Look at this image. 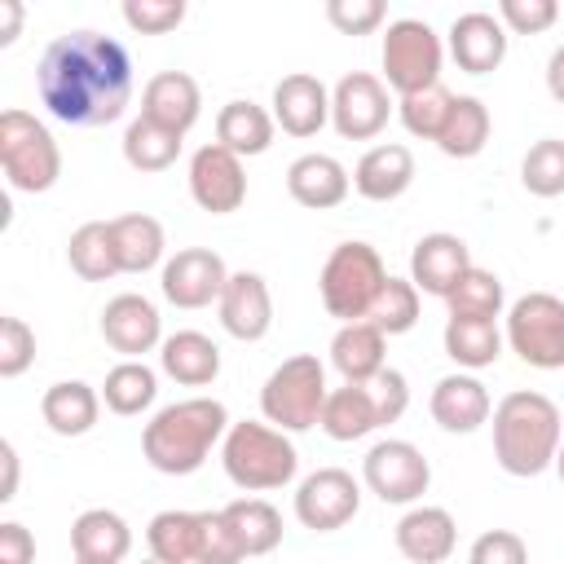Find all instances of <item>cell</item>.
Masks as SVG:
<instances>
[{"label":"cell","instance_id":"f6af8a7d","mask_svg":"<svg viewBox=\"0 0 564 564\" xmlns=\"http://www.w3.org/2000/svg\"><path fill=\"white\" fill-rule=\"evenodd\" d=\"M388 18L383 0H326V22L339 35H370Z\"/></svg>","mask_w":564,"mask_h":564},{"label":"cell","instance_id":"7c38bea8","mask_svg":"<svg viewBox=\"0 0 564 564\" xmlns=\"http://www.w3.org/2000/svg\"><path fill=\"white\" fill-rule=\"evenodd\" d=\"M361 511V485L344 467H317L295 489V520L313 533H335Z\"/></svg>","mask_w":564,"mask_h":564},{"label":"cell","instance_id":"4fadbf2b","mask_svg":"<svg viewBox=\"0 0 564 564\" xmlns=\"http://www.w3.org/2000/svg\"><path fill=\"white\" fill-rule=\"evenodd\" d=\"M225 282H229V269L212 247H181L172 260H163V273H159L163 300L176 308L220 304Z\"/></svg>","mask_w":564,"mask_h":564},{"label":"cell","instance_id":"6da1fadb","mask_svg":"<svg viewBox=\"0 0 564 564\" xmlns=\"http://www.w3.org/2000/svg\"><path fill=\"white\" fill-rule=\"evenodd\" d=\"M35 93L48 115L70 128H106L132 101V57L115 35L88 26L66 31L44 48Z\"/></svg>","mask_w":564,"mask_h":564},{"label":"cell","instance_id":"ba28073f","mask_svg":"<svg viewBox=\"0 0 564 564\" xmlns=\"http://www.w3.org/2000/svg\"><path fill=\"white\" fill-rule=\"evenodd\" d=\"M379 57H383V84L397 97H410V93H423V88L441 84L445 44L423 18H397L383 31V53Z\"/></svg>","mask_w":564,"mask_h":564},{"label":"cell","instance_id":"b9f144b4","mask_svg":"<svg viewBox=\"0 0 564 564\" xmlns=\"http://www.w3.org/2000/svg\"><path fill=\"white\" fill-rule=\"evenodd\" d=\"M366 322H375L383 335H405V330H414V322H419V286H414L410 278H388V286H383V295L375 300V308H370Z\"/></svg>","mask_w":564,"mask_h":564},{"label":"cell","instance_id":"484cf974","mask_svg":"<svg viewBox=\"0 0 564 564\" xmlns=\"http://www.w3.org/2000/svg\"><path fill=\"white\" fill-rule=\"evenodd\" d=\"M330 366L344 383H370L388 366V335L375 322H344L330 339Z\"/></svg>","mask_w":564,"mask_h":564},{"label":"cell","instance_id":"5b68a950","mask_svg":"<svg viewBox=\"0 0 564 564\" xmlns=\"http://www.w3.org/2000/svg\"><path fill=\"white\" fill-rule=\"evenodd\" d=\"M388 278H392V273L383 269V256H379L370 242H361V238L339 242V247L326 256L322 278H317L322 308H326L330 317H339V326H344V322H366L370 308H375V300L383 295Z\"/></svg>","mask_w":564,"mask_h":564},{"label":"cell","instance_id":"7402d4cb","mask_svg":"<svg viewBox=\"0 0 564 564\" xmlns=\"http://www.w3.org/2000/svg\"><path fill=\"white\" fill-rule=\"evenodd\" d=\"M392 538H397V551L410 564H445L454 555V546H458V524H454V516L445 507L419 502L397 520Z\"/></svg>","mask_w":564,"mask_h":564},{"label":"cell","instance_id":"cb8c5ba5","mask_svg":"<svg viewBox=\"0 0 564 564\" xmlns=\"http://www.w3.org/2000/svg\"><path fill=\"white\" fill-rule=\"evenodd\" d=\"M414 185V154L401 141L370 145L352 167V189L370 203H392Z\"/></svg>","mask_w":564,"mask_h":564},{"label":"cell","instance_id":"f35d334b","mask_svg":"<svg viewBox=\"0 0 564 564\" xmlns=\"http://www.w3.org/2000/svg\"><path fill=\"white\" fill-rule=\"evenodd\" d=\"M445 304H449V317H485V322H498L502 317V304H507V291H502L498 273L471 264L458 278V286L445 295Z\"/></svg>","mask_w":564,"mask_h":564},{"label":"cell","instance_id":"f546056e","mask_svg":"<svg viewBox=\"0 0 564 564\" xmlns=\"http://www.w3.org/2000/svg\"><path fill=\"white\" fill-rule=\"evenodd\" d=\"M159 366L181 388H207L220 375V348L203 330H176L159 348Z\"/></svg>","mask_w":564,"mask_h":564},{"label":"cell","instance_id":"603a6c76","mask_svg":"<svg viewBox=\"0 0 564 564\" xmlns=\"http://www.w3.org/2000/svg\"><path fill=\"white\" fill-rule=\"evenodd\" d=\"M352 189V172L335 159V154H300L291 167H286V194L308 207V212H330L348 198Z\"/></svg>","mask_w":564,"mask_h":564},{"label":"cell","instance_id":"7a4b0ae2","mask_svg":"<svg viewBox=\"0 0 564 564\" xmlns=\"http://www.w3.org/2000/svg\"><path fill=\"white\" fill-rule=\"evenodd\" d=\"M225 432H229V410L216 397H185L163 405L145 423L141 454L163 476H194L207 463V454L225 441Z\"/></svg>","mask_w":564,"mask_h":564},{"label":"cell","instance_id":"ab89813d","mask_svg":"<svg viewBox=\"0 0 564 564\" xmlns=\"http://www.w3.org/2000/svg\"><path fill=\"white\" fill-rule=\"evenodd\" d=\"M454 97H458V93H449L445 84H432V88H423V93L401 97V101H397V119H401V128H405L410 137L436 141L441 128H445V119H449V110H454Z\"/></svg>","mask_w":564,"mask_h":564},{"label":"cell","instance_id":"9c48e42d","mask_svg":"<svg viewBox=\"0 0 564 564\" xmlns=\"http://www.w3.org/2000/svg\"><path fill=\"white\" fill-rule=\"evenodd\" d=\"M507 348L533 370H564V300L529 291L507 308Z\"/></svg>","mask_w":564,"mask_h":564},{"label":"cell","instance_id":"e575fe53","mask_svg":"<svg viewBox=\"0 0 564 564\" xmlns=\"http://www.w3.org/2000/svg\"><path fill=\"white\" fill-rule=\"evenodd\" d=\"M220 511H225V520H229L242 555H269V551H278V542H282V516H278L273 502H264V498H234Z\"/></svg>","mask_w":564,"mask_h":564},{"label":"cell","instance_id":"8fae6325","mask_svg":"<svg viewBox=\"0 0 564 564\" xmlns=\"http://www.w3.org/2000/svg\"><path fill=\"white\" fill-rule=\"evenodd\" d=\"M392 93L379 75L370 70H348L335 88H330V123L344 141H370L388 128L392 119Z\"/></svg>","mask_w":564,"mask_h":564},{"label":"cell","instance_id":"836d02e7","mask_svg":"<svg viewBox=\"0 0 564 564\" xmlns=\"http://www.w3.org/2000/svg\"><path fill=\"white\" fill-rule=\"evenodd\" d=\"M489 132H494L489 106H485L480 97L463 93V97H454V110H449V119H445L436 145H441V154H449V159H476V154L489 145Z\"/></svg>","mask_w":564,"mask_h":564},{"label":"cell","instance_id":"816d5d0a","mask_svg":"<svg viewBox=\"0 0 564 564\" xmlns=\"http://www.w3.org/2000/svg\"><path fill=\"white\" fill-rule=\"evenodd\" d=\"M0 467H4L0 502H13L18 498V449H13V441H0Z\"/></svg>","mask_w":564,"mask_h":564},{"label":"cell","instance_id":"f1b7e54d","mask_svg":"<svg viewBox=\"0 0 564 564\" xmlns=\"http://www.w3.org/2000/svg\"><path fill=\"white\" fill-rule=\"evenodd\" d=\"M110 247H115V264L119 273H150L154 264H163V225L145 212H128L110 220Z\"/></svg>","mask_w":564,"mask_h":564},{"label":"cell","instance_id":"ac0fdd59","mask_svg":"<svg viewBox=\"0 0 564 564\" xmlns=\"http://www.w3.org/2000/svg\"><path fill=\"white\" fill-rule=\"evenodd\" d=\"M507 26L498 22V13H485V9H471V13H458L449 22V57L458 62V70L467 75H489L502 66L507 57Z\"/></svg>","mask_w":564,"mask_h":564},{"label":"cell","instance_id":"c3c4849f","mask_svg":"<svg viewBox=\"0 0 564 564\" xmlns=\"http://www.w3.org/2000/svg\"><path fill=\"white\" fill-rule=\"evenodd\" d=\"M242 546L225 520V511H203V551L198 564H242Z\"/></svg>","mask_w":564,"mask_h":564},{"label":"cell","instance_id":"5bb4252c","mask_svg":"<svg viewBox=\"0 0 564 564\" xmlns=\"http://www.w3.org/2000/svg\"><path fill=\"white\" fill-rule=\"evenodd\" d=\"M189 198L212 212V216H229L247 203V172L242 159L229 154L225 145L207 141L189 154Z\"/></svg>","mask_w":564,"mask_h":564},{"label":"cell","instance_id":"3957f363","mask_svg":"<svg viewBox=\"0 0 564 564\" xmlns=\"http://www.w3.org/2000/svg\"><path fill=\"white\" fill-rule=\"evenodd\" d=\"M560 441H564V419L551 397L520 388L494 405V458L507 476L520 480L542 476L546 467H555Z\"/></svg>","mask_w":564,"mask_h":564},{"label":"cell","instance_id":"e0dca14e","mask_svg":"<svg viewBox=\"0 0 564 564\" xmlns=\"http://www.w3.org/2000/svg\"><path fill=\"white\" fill-rule=\"evenodd\" d=\"M216 313H220V326H225L234 339H242V344L264 339L269 326H273V295H269V282H264L260 273H251V269L229 273Z\"/></svg>","mask_w":564,"mask_h":564},{"label":"cell","instance_id":"9a60e30c","mask_svg":"<svg viewBox=\"0 0 564 564\" xmlns=\"http://www.w3.org/2000/svg\"><path fill=\"white\" fill-rule=\"evenodd\" d=\"M101 339L123 352V361H141V352L163 348V317L145 295L123 291L101 308Z\"/></svg>","mask_w":564,"mask_h":564},{"label":"cell","instance_id":"f5cc1de1","mask_svg":"<svg viewBox=\"0 0 564 564\" xmlns=\"http://www.w3.org/2000/svg\"><path fill=\"white\" fill-rule=\"evenodd\" d=\"M546 93L564 106V44H555V53L546 57Z\"/></svg>","mask_w":564,"mask_h":564},{"label":"cell","instance_id":"6f0895ef","mask_svg":"<svg viewBox=\"0 0 564 564\" xmlns=\"http://www.w3.org/2000/svg\"><path fill=\"white\" fill-rule=\"evenodd\" d=\"M75 564H88V560H75Z\"/></svg>","mask_w":564,"mask_h":564},{"label":"cell","instance_id":"bcb514c9","mask_svg":"<svg viewBox=\"0 0 564 564\" xmlns=\"http://www.w3.org/2000/svg\"><path fill=\"white\" fill-rule=\"evenodd\" d=\"M35 361V330L22 317H0V379H18Z\"/></svg>","mask_w":564,"mask_h":564},{"label":"cell","instance_id":"d4e9b609","mask_svg":"<svg viewBox=\"0 0 564 564\" xmlns=\"http://www.w3.org/2000/svg\"><path fill=\"white\" fill-rule=\"evenodd\" d=\"M70 551H75V560H88V564H119L132 551V529L119 511L88 507L70 524Z\"/></svg>","mask_w":564,"mask_h":564},{"label":"cell","instance_id":"db71d44e","mask_svg":"<svg viewBox=\"0 0 564 564\" xmlns=\"http://www.w3.org/2000/svg\"><path fill=\"white\" fill-rule=\"evenodd\" d=\"M0 18H4V26H0V44H13L18 31H22V4H18V0H4V4H0Z\"/></svg>","mask_w":564,"mask_h":564},{"label":"cell","instance_id":"83f0119b","mask_svg":"<svg viewBox=\"0 0 564 564\" xmlns=\"http://www.w3.org/2000/svg\"><path fill=\"white\" fill-rule=\"evenodd\" d=\"M273 132H278L273 110H264V106H256V101H247V97L225 101L220 115H216V145H225V150L238 154V159L264 154V150L273 145Z\"/></svg>","mask_w":564,"mask_h":564},{"label":"cell","instance_id":"44dd1931","mask_svg":"<svg viewBox=\"0 0 564 564\" xmlns=\"http://www.w3.org/2000/svg\"><path fill=\"white\" fill-rule=\"evenodd\" d=\"M141 115L154 119L159 128L185 137L198 123V115H203V88H198V79L185 75V70H159V75H150L145 88H141Z\"/></svg>","mask_w":564,"mask_h":564},{"label":"cell","instance_id":"60d3db41","mask_svg":"<svg viewBox=\"0 0 564 564\" xmlns=\"http://www.w3.org/2000/svg\"><path fill=\"white\" fill-rule=\"evenodd\" d=\"M520 185L533 198H560L564 194V141L560 137H542L529 145V154L520 163Z\"/></svg>","mask_w":564,"mask_h":564},{"label":"cell","instance_id":"9f6ffc18","mask_svg":"<svg viewBox=\"0 0 564 564\" xmlns=\"http://www.w3.org/2000/svg\"><path fill=\"white\" fill-rule=\"evenodd\" d=\"M141 564H163V560H141Z\"/></svg>","mask_w":564,"mask_h":564},{"label":"cell","instance_id":"4316f807","mask_svg":"<svg viewBox=\"0 0 564 564\" xmlns=\"http://www.w3.org/2000/svg\"><path fill=\"white\" fill-rule=\"evenodd\" d=\"M97 414H101V392L93 383H84V379H57L40 397V419L57 436H84V432H93L97 427Z\"/></svg>","mask_w":564,"mask_h":564},{"label":"cell","instance_id":"8992f818","mask_svg":"<svg viewBox=\"0 0 564 564\" xmlns=\"http://www.w3.org/2000/svg\"><path fill=\"white\" fill-rule=\"evenodd\" d=\"M326 397H330L326 366L313 352H295V357H286L264 379V388H260V414L278 432H308V427L322 423Z\"/></svg>","mask_w":564,"mask_h":564},{"label":"cell","instance_id":"d590c367","mask_svg":"<svg viewBox=\"0 0 564 564\" xmlns=\"http://www.w3.org/2000/svg\"><path fill=\"white\" fill-rule=\"evenodd\" d=\"M154 397H159V375H154L145 361H119V366H110V370H106L101 401H106V410H110V414L132 419V414L150 410V405H154Z\"/></svg>","mask_w":564,"mask_h":564},{"label":"cell","instance_id":"7bdbcfd3","mask_svg":"<svg viewBox=\"0 0 564 564\" xmlns=\"http://www.w3.org/2000/svg\"><path fill=\"white\" fill-rule=\"evenodd\" d=\"M119 13L141 35H167L185 22V0H123Z\"/></svg>","mask_w":564,"mask_h":564},{"label":"cell","instance_id":"2e32d148","mask_svg":"<svg viewBox=\"0 0 564 564\" xmlns=\"http://www.w3.org/2000/svg\"><path fill=\"white\" fill-rule=\"evenodd\" d=\"M273 123L286 137H317L330 123V88L308 70L282 75L273 84Z\"/></svg>","mask_w":564,"mask_h":564},{"label":"cell","instance_id":"4dcf8cb0","mask_svg":"<svg viewBox=\"0 0 564 564\" xmlns=\"http://www.w3.org/2000/svg\"><path fill=\"white\" fill-rule=\"evenodd\" d=\"M330 441H361L370 432H379V410H375V397L366 383H344V388H330L326 405H322V423H317Z\"/></svg>","mask_w":564,"mask_h":564},{"label":"cell","instance_id":"681fc988","mask_svg":"<svg viewBox=\"0 0 564 564\" xmlns=\"http://www.w3.org/2000/svg\"><path fill=\"white\" fill-rule=\"evenodd\" d=\"M366 388H370V397H375V410H379V423H383V427L405 414V405H410V379H405L401 370L383 366Z\"/></svg>","mask_w":564,"mask_h":564},{"label":"cell","instance_id":"7dc6e473","mask_svg":"<svg viewBox=\"0 0 564 564\" xmlns=\"http://www.w3.org/2000/svg\"><path fill=\"white\" fill-rule=\"evenodd\" d=\"M467 564H529V546L520 533L511 529H485L471 551H467Z\"/></svg>","mask_w":564,"mask_h":564},{"label":"cell","instance_id":"ee69618b","mask_svg":"<svg viewBox=\"0 0 564 564\" xmlns=\"http://www.w3.org/2000/svg\"><path fill=\"white\" fill-rule=\"evenodd\" d=\"M560 18L555 0H502L498 4V22L507 26V35H542L551 31Z\"/></svg>","mask_w":564,"mask_h":564},{"label":"cell","instance_id":"d6986e66","mask_svg":"<svg viewBox=\"0 0 564 564\" xmlns=\"http://www.w3.org/2000/svg\"><path fill=\"white\" fill-rule=\"evenodd\" d=\"M471 269V251L458 234H423L410 251V282L423 291V295H449L458 286V278Z\"/></svg>","mask_w":564,"mask_h":564},{"label":"cell","instance_id":"ffe728a7","mask_svg":"<svg viewBox=\"0 0 564 564\" xmlns=\"http://www.w3.org/2000/svg\"><path fill=\"white\" fill-rule=\"evenodd\" d=\"M427 410H432L436 427H445V432H454V436H467V432H476V427L489 423L494 401H489V388H485L476 375L454 370V375L436 379V388H432V397H427Z\"/></svg>","mask_w":564,"mask_h":564},{"label":"cell","instance_id":"d6a6232c","mask_svg":"<svg viewBox=\"0 0 564 564\" xmlns=\"http://www.w3.org/2000/svg\"><path fill=\"white\" fill-rule=\"evenodd\" d=\"M150 560L163 564H198L203 551V511H159L145 524Z\"/></svg>","mask_w":564,"mask_h":564},{"label":"cell","instance_id":"277c9868","mask_svg":"<svg viewBox=\"0 0 564 564\" xmlns=\"http://www.w3.org/2000/svg\"><path fill=\"white\" fill-rule=\"evenodd\" d=\"M220 467L238 489L269 494V489H282L295 480L300 454H295L291 436L278 432L273 423L242 419V423H229V432L220 441Z\"/></svg>","mask_w":564,"mask_h":564},{"label":"cell","instance_id":"8d00e7d4","mask_svg":"<svg viewBox=\"0 0 564 564\" xmlns=\"http://www.w3.org/2000/svg\"><path fill=\"white\" fill-rule=\"evenodd\" d=\"M123 159L137 172H167L181 159V132H167L154 119L137 115L123 132Z\"/></svg>","mask_w":564,"mask_h":564},{"label":"cell","instance_id":"11a10c76","mask_svg":"<svg viewBox=\"0 0 564 564\" xmlns=\"http://www.w3.org/2000/svg\"><path fill=\"white\" fill-rule=\"evenodd\" d=\"M555 471H560V480H564V441H560V454H555Z\"/></svg>","mask_w":564,"mask_h":564},{"label":"cell","instance_id":"74e56055","mask_svg":"<svg viewBox=\"0 0 564 564\" xmlns=\"http://www.w3.org/2000/svg\"><path fill=\"white\" fill-rule=\"evenodd\" d=\"M66 260L84 282H106L119 273L115 264V247H110V220H88L70 234L66 242Z\"/></svg>","mask_w":564,"mask_h":564},{"label":"cell","instance_id":"52a82bcc","mask_svg":"<svg viewBox=\"0 0 564 564\" xmlns=\"http://www.w3.org/2000/svg\"><path fill=\"white\" fill-rule=\"evenodd\" d=\"M0 167L18 194H44L62 176V150L35 115L13 106L0 115Z\"/></svg>","mask_w":564,"mask_h":564},{"label":"cell","instance_id":"30bf717a","mask_svg":"<svg viewBox=\"0 0 564 564\" xmlns=\"http://www.w3.org/2000/svg\"><path fill=\"white\" fill-rule=\"evenodd\" d=\"M361 485L379 502L414 507L427 494V485H432V463L423 458V449L414 441L388 436V441H375L366 449V458H361Z\"/></svg>","mask_w":564,"mask_h":564},{"label":"cell","instance_id":"1f68e13d","mask_svg":"<svg viewBox=\"0 0 564 564\" xmlns=\"http://www.w3.org/2000/svg\"><path fill=\"white\" fill-rule=\"evenodd\" d=\"M441 344H445V357L467 375L502 357V330L498 322H485V317H445Z\"/></svg>","mask_w":564,"mask_h":564},{"label":"cell","instance_id":"f907efd6","mask_svg":"<svg viewBox=\"0 0 564 564\" xmlns=\"http://www.w3.org/2000/svg\"><path fill=\"white\" fill-rule=\"evenodd\" d=\"M0 564H35V538L26 524L18 520L0 524Z\"/></svg>","mask_w":564,"mask_h":564}]
</instances>
